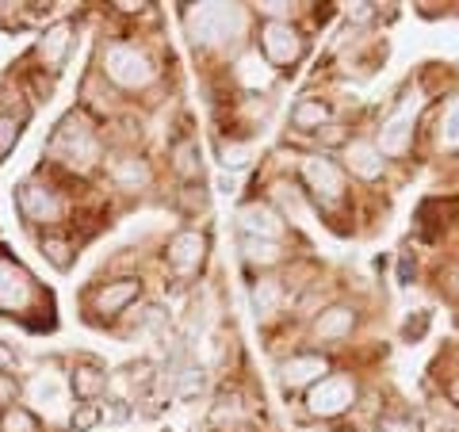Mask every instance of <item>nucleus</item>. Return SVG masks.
<instances>
[{"instance_id":"nucleus-3","label":"nucleus","mask_w":459,"mask_h":432,"mask_svg":"<svg viewBox=\"0 0 459 432\" xmlns=\"http://www.w3.org/2000/svg\"><path fill=\"white\" fill-rule=\"evenodd\" d=\"M295 180L303 188L307 203L322 214L325 222H337V211H344L352 203V180L344 177V168L337 157L329 153H303L295 165Z\"/></svg>"},{"instance_id":"nucleus-13","label":"nucleus","mask_w":459,"mask_h":432,"mask_svg":"<svg viewBox=\"0 0 459 432\" xmlns=\"http://www.w3.org/2000/svg\"><path fill=\"white\" fill-rule=\"evenodd\" d=\"M74 42H77V20L62 16V20H54V23H47L39 31V39L31 42V50H27V62L35 65V73L57 81V73L69 65Z\"/></svg>"},{"instance_id":"nucleus-41","label":"nucleus","mask_w":459,"mask_h":432,"mask_svg":"<svg viewBox=\"0 0 459 432\" xmlns=\"http://www.w3.org/2000/svg\"><path fill=\"white\" fill-rule=\"evenodd\" d=\"M299 432H349V428H344V425H299Z\"/></svg>"},{"instance_id":"nucleus-31","label":"nucleus","mask_w":459,"mask_h":432,"mask_svg":"<svg viewBox=\"0 0 459 432\" xmlns=\"http://www.w3.org/2000/svg\"><path fill=\"white\" fill-rule=\"evenodd\" d=\"M349 142H352V126H349V123H337V119L314 134V146H318V153H329V157L341 153L344 146H349Z\"/></svg>"},{"instance_id":"nucleus-9","label":"nucleus","mask_w":459,"mask_h":432,"mask_svg":"<svg viewBox=\"0 0 459 432\" xmlns=\"http://www.w3.org/2000/svg\"><path fill=\"white\" fill-rule=\"evenodd\" d=\"M253 50L264 57V65L276 77H295V69L310 54V39L303 35L299 23H256Z\"/></svg>"},{"instance_id":"nucleus-30","label":"nucleus","mask_w":459,"mask_h":432,"mask_svg":"<svg viewBox=\"0 0 459 432\" xmlns=\"http://www.w3.org/2000/svg\"><path fill=\"white\" fill-rule=\"evenodd\" d=\"M207 203H211V192H207L204 180H199V184H180L177 207H180L184 219H199V214H207Z\"/></svg>"},{"instance_id":"nucleus-36","label":"nucleus","mask_w":459,"mask_h":432,"mask_svg":"<svg viewBox=\"0 0 459 432\" xmlns=\"http://www.w3.org/2000/svg\"><path fill=\"white\" fill-rule=\"evenodd\" d=\"M437 291L459 307V261H448V264L437 272Z\"/></svg>"},{"instance_id":"nucleus-8","label":"nucleus","mask_w":459,"mask_h":432,"mask_svg":"<svg viewBox=\"0 0 459 432\" xmlns=\"http://www.w3.org/2000/svg\"><path fill=\"white\" fill-rule=\"evenodd\" d=\"M142 298H146V280H142L138 272L111 276L108 283H92L89 291L81 295L84 322H92V325H115V322H123L134 307H142Z\"/></svg>"},{"instance_id":"nucleus-15","label":"nucleus","mask_w":459,"mask_h":432,"mask_svg":"<svg viewBox=\"0 0 459 432\" xmlns=\"http://www.w3.org/2000/svg\"><path fill=\"white\" fill-rule=\"evenodd\" d=\"M104 172H108V184L119 195H146L157 184L153 161L142 150H108Z\"/></svg>"},{"instance_id":"nucleus-2","label":"nucleus","mask_w":459,"mask_h":432,"mask_svg":"<svg viewBox=\"0 0 459 432\" xmlns=\"http://www.w3.org/2000/svg\"><path fill=\"white\" fill-rule=\"evenodd\" d=\"M92 73L111 92H123V96H146L161 81V69H157L153 54L131 39H100Z\"/></svg>"},{"instance_id":"nucleus-23","label":"nucleus","mask_w":459,"mask_h":432,"mask_svg":"<svg viewBox=\"0 0 459 432\" xmlns=\"http://www.w3.org/2000/svg\"><path fill=\"white\" fill-rule=\"evenodd\" d=\"M230 77H234V84H241V89H249V96H268V89L276 84V73L264 65V57L256 54L253 47L241 50L234 57V65H230Z\"/></svg>"},{"instance_id":"nucleus-17","label":"nucleus","mask_w":459,"mask_h":432,"mask_svg":"<svg viewBox=\"0 0 459 432\" xmlns=\"http://www.w3.org/2000/svg\"><path fill=\"white\" fill-rule=\"evenodd\" d=\"M238 234L256 238V241L287 245V238H291V222H287L268 199H246V203L238 207Z\"/></svg>"},{"instance_id":"nucleus-35","label":"nucleus","mask_w":459,"mask_h":432,"mask_svg":"<svg viewBox=\"0 0 459 432\" xmlns=\"http://www.w3.org/2000/svg\"><path fill=\"white\" fill-rule=\"evenodd\" d=\"M429 325H433V314L429 310H413L406 322H402V341L406 344H421L425 333H429Z\"/></svg>"},{"instance_id":"nucleus-11","label":"nucleus","mask_w":459,"mask_h":432,"mask_svg":"<svg viewBox=\"0 0 459 432\" xmlns=\"http://www.w3.org/2000/svg\"><path fill=\"white\" fill-rule=\"evenodd\" d=\"M364 325V310L360 302L352 298H333L325 302V307H318L307 318V341L314 344V349H333V344H344L356 337V329Z\"/></svg>"},{"instance_id":"nucleus-28","label":"nucleus","mask_w":459,"mask_h":432,"mask_svg":"<svg viewBox=\"0 0 459 432\" xmlns=\"http://www.w3.org/2000/svg\"><path fill=\"white\" fill-rule=\"evenodd\" d=\"M0 432H47V421L31 406L16 402V406L0 410Z\"/></svg>"},{"instance_id":"nucleus-7","label":"nucleus","mask_w":459,"mask_h":432,"mask_svg":"<svg viewBox=\"0 0 459 432\" xmlns=\"http://www.w3.org/2000/svg\"><path fill=\"white\" fill-rule=\"evenodd\" d=\"M418 126H421V84L406 81L398 89V96L386 108L379 131H376V146L383 150L386 161H406L413 153V142H418Z\"/></svg>"},{"instance_id":"nucleus-40","label":"nucleus","mask_w":459,"mask_h":432,"mask_svg":"<svg viewBox=\"0 0 459 432\" xmlns=\"http://www.w3.org/2000/svg\"><path fill=\"white\" fill-rule=\"evenodd\" d=\"M444 398H448V402H452V406L459 410V376H452L448 383H444Z\"/></svg>"},{"instance_id":"nucleus-26","label":"nucleus","mask_w":459,"mask_h":432,"mask_svg":"<svg viewBox=\"0 0 459 432\" xmlns=\"http://www.w3.org/2000/svg\"><path fill=\"white\" fill-rule=\"evenodd\" d=\"M39 245V253H42V261H47L54 272H69L77 264V249H81V241L69 234V229H50V234H39L35 238Z\"/></svg>"},{"instance_id":"nucleus-16","label":"nucleus","mask_w":459,"mask_h":432,"mask_svg":"<svg viewBox=\"0 0 459 432\" xmlns=\"http://www.w3.org/2000/svg\"><path fill=\"white\" fill-rule=\"evenodd\" d=\"M337 161L344 168V177L364 184V188H376V184L386 180V172H391V161L383 157V150L376 146V138L368 134H352V142L337 153Z\"/></svg>"},{"instance_id":"nucleus-39","label":"nucleus","mask_w":459,"mask_h":432,"mask_svg":"<svg viewBox=\"0 0 459 432\" xmlns=\"http://www.w3.org/2000/svg\"><path fill=\"white\" fill-rule=\"evenodd\" d=\"M119 16H142V12H150L153 4H134V0H119V4H111Z\"/></svg>"},{"instance_id":"nucleus-21","label":"nucleus","mask_w":459,"mask_h":432,"mask_svg":"<svg viewBox=\"0 0 459 432\" xmlns=\"http://www.w3.org/2000/svg\"><path fill=\"white\" fill-rule=\"evenodd\" d=\"M333 119H337L333 104H329L325 96L307 92V96H299L295 104H291V115H287V126H291V134H299V138H314V134L322 131V126H329Z\"/></svg>"},{"instance_id":"nucleus-32","label":"nucleus","mask_w":459,"mask_h":432,"mask_svg":"<svg viewBox=\"0 0 459 432\" xmlns=\"http://www.w3.org/2000/svg\"><path fill=\"white\" fill-rule=\"evenodd\" d=\"M65 425H69V432H92L96 425H104V406H100V402H77V406L69 410Z\"/></svg>"},{"instance_id":"nucleus-24","label":"nucleus","mask_w":459,"mask_h":432,"mask_svg":"<svg viewBox=\"0 0 459 432\" xmlns=\"http://www.w3.org/2000/svg\"><path fill=\"white\" fill-rule=\"evenodd\" d=\"M169 168L172 177H177L180 184H199L204 180V153H199V142L192 134L177 138L169 146Z\"/></svg>"},{"instance_id":"nucleus-18","label":"nucleus","mask_w":459,"mask_h":432,"mask_svg":"<svg viewBox=\"0 0 459 432\" xmlns=\"http://www.w3.org/2000/svg\"><path fill=\"white\" fill-rule=\"evenodd\" d=\"M207 425H211V432H253L256 413L238 386H222L207 410Z\"/></svg>"},{"instance_id":"nucleus-27","label":"nucleus","mask_w":459,"mask_h":432,"mask_svg":"<svg viewBox=\"0 0 459 432\" xmlns=\"http://www.w3.org/2000/svg\"><path fill=\"white\" fill-rule=\"evenodd\" d=\"M214 153H219V165L222 168H234L238 172V168H246L253 161V142L230 131V138L219 134V142H214Z\"/></svg>"},{"instance_id":"nucleus-6","label":"nucleus","mask_w":459,"mask_h":432,"mask_svg":"<svg viewBox=\"0 0 459 432\" xmlns=\"http://www.w3.org/2000/svg\"><path fill=\"white\" fill-rule=\"evenodd\" d=\"M360 402H364L360 376L333 367L318 386H310L299 406H303V417L310 425H341L349 413L360 410Z\"/></svg>"},{"instance_id":"nucleus-4","label":"nucleus","mask_w":459,"mask_h":432,"mask_svg":"<svg viewBox=\"0 0 459 432\" xmlns=\"http://www.w3.org/2000/svg\"><path fill=\"white\" fill-rule=\"evenodd\" d=\"M249 16L246 4H184L180 12L184 31L199 50H230L249 35Z\"/></svg>"},{"instance_id":"nucleus-33","label":"nucleus","mask_w":459,"mask_h":432,"mask_svg":"<svg viewBox=\"0 0 459 432\" xmlns=\"http://www.w3.org/2000/svg\"><path fill=\"white\" fill-rule=\"evenodd\" d=\"M371 432H421V421L410 410H386L376 417Z\"/></svg>"},{"instance_id":"nucleus-10","label":"nucleus","mask_w":459,"mask_h":432,"mask_svg":"<svg viewBox=\"0 0 459 432\" xmlns=\"http://www.w3.org/2000/svg\"><path fill=\"white\" fill-rule=\"evenodd\" d=\"M333 367H337L333 356L322 349H295V352H283L272 364V376H276V386L287 402H303L310 386H318Z\"/></svg>"},{"instance_id":"nucleus-34","label":"nucleus","mask_w":459,"mask_h":432,"mask_svg":"<svg viewBox=\"0 0 459 432\" xmlns=\"http://www.w3.org/2000/svg\"><path fill=\"white\" fill-rule=\"evenodd\" d=\"M344 20H349L356 31H364V27H371V23L383 20V4H371V0H356V4H344Z\"/></svg>"},{"instance_id":"nucleus-22","label":"nucleus","mask_w":459,"mask_h":432,"mask_svg":"<svg viewBox=\"0 0 459 432\" xmlns=\"http://www.w3.org/2000/svg\"><path fill=\"white\" fill-rule=\"evenodd\" d=\"M238 256L246 264L249 276H272V272L287 268V245H276V241H256V238H241L238 234Z\"/></svg>"},{"instance_id":"nucleus-38","label":"nucleus","mask_w":459,"mask_h":432,"mask_svg":"<svg viewBox=\"0 0 459 432\" xmlns=\"http://www.w3.org/2000/svg\"><path fill=\"white\" fill-rule=\"evenodd\" d=\"M16 371H20V352L0 337V376H16Z\"/></svg>"},{"instance_id":"nucleus-25","label":"nucleus","mask_w":459,"mask_h":432,"mask_svg":"<svg viewBox=\"0 0 459 432\" xmlns=\"http://www.w3.org/2000/svg\"><path fill=\"white\" fill-rule=\"evenodd\" d=\"M433 150L437 153H459V96L440 99L433 111Z\"/></svg>"},{"instance_id":"nucleus-29","label":"nucleus","mask_w":459,"mask_h":432,"mask_svg":"<svg viewBox=\"0 0 459 432\" xmlns=\"http://www.w3.org/2000/svg\"><path fill=\"white\" fill-rule=\"evenodd\" d=\"M23 126H27V115L0 108V161H8V157L16 153L20 138H23Z\"/></svg>"},{"instance_id":"nucleus-14","label":"nucleus","mask_w":459,"mask_h":432,"mask_svg":"<svg viewBox=\"0 0 459 432\" xmlns=\"http://www.w3.org/2000/svg\"><path fill=\"white\" fill-rule=\"evenodd\" d=\"M39 298H42L39 280L16 256H8L0 249V314H4V318H27Z\"/></svg>"},{"instance_id":"nucleus-1","label":"nucleus","mask_w":459,"mask_h":432,"mask_svg":"<svg viewBox=\"0 0 459 432\" xmlns=\"http://www.w3.org/2000/svg\"><path fill=\"white\" fill-rule=\"evenodd\" d=\"M104 157L108 138L84 108L65 111L54 126V134L47 138V146H42V161L54 172H65V177H92V172L104 168Z\"/></svg>"},{"instance_id":"nucleus-12","label":"nucleus","mask_w":459,"mask_h":432,"mask_svg":"<svg viewBox=\"0 0 459 432\" xmlns=\"http://www.w3.org/2000/svg\"><path fill=\"white\" fill-rule=\"evenodd\" d=\"M161 261H165V272L177 283L199 280V276H204V268H207V261H211V238H207V229H195V226L177 229V234L165 241Z\"/></svg>"},{"instance_id":"nucleus-19","label":"nucleus","mask_w":459,"mask_h":432,"mask_svg":"<svg viewBox=\"0 0 459 432\" xmlns=\"http://www.w3.org/2000/svg\"><path fill=\"white\" fill-rule=\"evenodd\" d=\"M65 376H69V394H74V402H104L111 391V371L100 356L81 352L74 364H69Z\"/></svg>"},{"instance_id":"nucleus-5","label":"nucleus","mask_w":459,"mask_h":432,"mask_svg":"<svg viewBox=\"0 0 459 432\" xmlns=\"http://www.w3.org/2000/svg\"><path fill=\"white\" fill-rule=\"evenodd\" d=\"M12 199H16V211H20L23 226L31 229L35 238L39 234H50V229H65L69 199L54 184V172L50 168H39L27 180H20L16 192H12Z\"/></svg>"},{"instance_id":"nucleus-37","label":"nucleus","mask_w":459,"mask_h":432,"mask_svg":"<svg viewBox=\"0 0 459 432\" xmlns=\"http://www.w3.org/2000/svg\"><path fill=\"white\" fill-rule=\"evenodd\" d=\"M27 8L31 4H8V0H0V27L4 31H20L27 23Z\"/></svg>"},{"instance_id":"nucleus-20","label":"nucleus","mask_w":459,"mask_h":432,"mask_svg":"<svg viewBox=\"0 0 459 432\" xmlns=\"http://www.w3.org/2000/svg\"><path fill=\"white\" fill-rule=\"evenodd\" d=\"M291 287L283 283L280 272L272 276H253L249 280V307H253V318L261 325H272L276 318H283L287 307H291Z\"/></svg>"}]
</instances>
